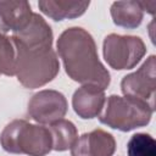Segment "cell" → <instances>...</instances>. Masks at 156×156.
<instances>
[{"label": "cell", "instance_id": "obj_3", "mask_svg": "<svg viewBox=\"0 0 156 156\" xmlns=\"http://www.w3.org/2000/svg\"><path fill=\"white\" fill-rule=\"evenodd\" d=\"M2 149L10 154L45 156L52 150V138L48 127L13 119L0 134Z\"/></svg>", "mask_w": 156, "mask_h": 156}, {"label": "cell", "instance_id": "obj_5", "mask_svg": "<svg viewBox=\"0 0 156 156\" xmlns=\"http://www.w3.org/2000/svg\"><path fill=\"white\" fill-rule=\"evenodd\" d=\"M105 61L113 69H132L146 54V48L141 38L134 35L108 34L102 43Z\"/></svg>", "mask_w": 156, "mask_h": 156}, {"label": "cell", "instance_id": "obj_7", "mask_svg": "<svg viewBox=\"0 0 156 156\" xmlns=\"http://www.w3.org/2000/svg\"><path fill=\"white\" fill-rule=\"evenodd\" d=\"M67 108V100L62 93L52 89H45L35 93L30 98L27 113L33 121L40 124H51L62 119Z\"/></svg>", "mask_w": 156, "mask_h": 156}, {"label": "cell", "instance_id": "obj_17", "mask_svg": "<svg viewBox=\"0 0 156 156\" xmlns=\"http://www.w3.org/2000/svg\"><path fill=\"white\" fill-rule=\"evenodd\" d=\"M140 4H141V7H143V11H146L150 15H154L155 13L156 1H140Z\"/></svg>", "mask_w": 156, "mask_h": 156}, {"label": "cell", "instance_id": "obj_14", "mask_svg": "<svg viewBox=\"0 0 156 156\" xmlns=\"http://www.w3.org/2000/svg\"><path fill=\"white\" fill-rule=\"evenodd\" d=\"M49 130L52 138V150L66 151L73 146L78 139L76 126L68 119H58L49 124Z\"/></svg>", "mask_w": 156, "mask_h": 156}, {"label": "cell", "instance_id": "obj_9", "mask_svg": "<svg viewBox=\"0 0 156 156\" xmlns=\"http://www.w3.org/2000/svg\"><path fill=\"white\" fill-rule=\"evenodd\" d=\"M105 90L98 85L85 84L78 88L72 96L74 112L83 119L98 117L105 105Z\"/></svg>", "mask_w": 156, "mask_h": 156}, {"label": "cell", "instance_id": "obj_2", "mask_svg": "<svg viewBox=\"0 0 156 156\" xmlns=\"http://www.w3.org/2000/svg\"><path fill=\"white\" fill-rule=\"evenodd\" d=\"M12 43L16 51L15 76L24 88H40L57 76L60 62L52 46H27L13 40Z\"/></svg>", "mask_w": 156, "mask_h": 156}, {"label": "cell", "instance_id": "obj_15", "mask_svg": "<svg viewBox=\"0 0 156 156\" xmlns=\"http://www.w3.org/2000/svg\"><path fill=\"white\" fill-rule=\"evenodd\" d=\"M128 156H156V141L146 133H136L127 144Z\"/></svg>", "mask_w": 156, "mask_h": 156}, {"label": "cell", "instance_id": "obj_10", "mask_svg": "<svg viewBox=\"0 0 156 156\" xmlns=\"http://www.w3.org/2000/svg\"><path fill=\"white\" fill-rule=\"evenodd\" d=\"M32 16L33 11L27 1H0V35L23 29Z\"/></svg>", "mask_w": 156, "mask_h": 156}, {"label": "cell", "instance_id": "obj_13", "mask_svg": "<svg viewBox=\"0 0 156 156\" xmlns=\"http://www.w3.org/2000/svg\"><path fill=\"white\" fill-rule=\"evenodd\" d=\"M112 21L116 26L127 29L136 28L141 24L144 11L140 1H115L110 9Z\"/></svg>", "mask_w": 156, "mask_h": 156}, {"label": "cell", "instance_id": "obj_4", "mask_svg": "<svg viewBox=\"0 0 156 156\" xmlns=\"http://www.w3.org/2000/svg\"><path fill=\"white\" fill-rule=\"evenodd\" d=\"M154 111L146 105L133 99L110 95L104 105V111L98 116L102 124L121 132H129L150 123Z\"/></svg>", "mask_w": 156, "mask_h": 156}, {"label": "cell", "instance_id": "obj_6", "mask_svg": "<svg viewBox=\"0 0 156 156\" xmlns=\"http://www.w3.org/2000/svg\"><path fill=\"white\" fill-rule=\"evenodd\" d=\"M121 90L126 98L139 101L155 111L156 95V57L150 55L133 73L123 77Z\"/></svg>", "mask_w": 156, "mask_h": 156}, {"label": "cell", "instance_id": "obj_12", "mask_svg": "<svg viewBox=\"0 0 156 156\" xmlns=\"http://www.w3.org/2000/svg\"><path fill=\"white\" fill-rule=\"evenodd\" d=\"M89 1H61V0H41L38 2L40 11L54 21H63L66 18H77L82 16L89 7Z\"/></svg>", "mask_w": 156, "mask_h": 156}, {"label": "cell", "instance_id": "obj_8", "mask_svg": "<svg viewBox=\"0 0 156 156\" xmlns=\"http://www.w3.org/2000/svg\"><path fill=\"white\" fill-rule=\"evenodd\" d=\"M116 140L104 129H94L80 135L71 147V156H112Z\"/></svg>", "mask_w": 156, "mask_h": 156}, {"label": "cell", "instance_id": "obj_11", "mask_svg": "<svg viewBox=\"0 0 156 156\" xmlns=\"http://www.w3.org/2000/svg\"><path fill=\"white\" fill-rule=\"evenodd\" d=\"M11 39L27 46H52L54 35L49 23L40 15L33 12L28 24L23 29L12 33Z\"/></svg>", "mask_w": 156, "mask_h": 156}, {"label": "cell", "instance_id": "obj_16", "mask_svg": "<svg viewBox=\"0 0 156 156\" xmlns=\"http://www.w3.org/2000/svg\"><path fill=\"white\" fill-rule=\"evenodd\" d=\"M16 51L11 37L0 35V76H15Z\"/></svg>", "mask_w": 156, "mask_h": 156}, {"label": "cell", "instance_id": "obj_1", "mask_svg": "<svg viewBox=\"0 0 156 156\" xmlns=\"http://www.w3.org/2000/svg\"><path fill=\"white\" fill-rule=\"evenodd\" d=\"M56 49L72 80L82 85H98L104 90L110 85V73L99 58L94 38L84 28L71 27L63 30L57 39Z\"/></svg>", "mask_w": 156, "mask_h": 156}]
</instances>
